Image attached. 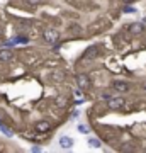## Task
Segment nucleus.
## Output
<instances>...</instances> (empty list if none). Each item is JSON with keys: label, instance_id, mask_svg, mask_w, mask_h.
<instances>
[{"label": "nucleus", "instance_id": "8", "mask_svg": "<svg viewBox=\"0 0 146 153\" xmlns=\"http://www.w3.org/2000/svg\"><path fill=\"white\" fill-rule=\"evenodd\" d=\"M36 129H38L39 133H46L49 129V123H46V121H39V123H36Z\"/></svg>", "mask_w": 146, "mask_h": 153}, {"label": "nucleus", "instance_id": "4", "mask_svg": "<svg viewBox=\"0 0 146 153\" xmlns=\"http://www.w3.org/2000/svg\"><path fill=\"white\" fill-rule=\"evenodd\" d=\"M126 100L122 97H116V99H110L109 100V107L110 109H121V107H124Z\"/></svg>", "mask_w": 146, "mask_h": 153}, {"label": "nucleus", "instance_id": "12", "mask_svg": "<svg viewBox=\"0 0 146 153\" xmlns=\"http://www.w3.org/2000/svg\"><path fill=\"white\" fill-rule=\"evenodd\" d=\"M39 2H41V0H27V4H29V5H38Z\"/></svg>", "mask_w": 146, "mask_h": 153}, {"label": "nucleus", "instance_id": "9", "mask_svg": "<svg viewBox=\"0 0 146 153\" xmlns=\"http://www.w3.org/2000/svg\"><path fill=\"white\" fill-rule=\"evenodd\" d=\"M143 31V24H131L129 26V33L133 34H139Z\"/></svg>", "mask_w": 146, "mask_h": 153}, {"label": "nucleus", "instance_id": "11", "mask_svg": "<svg viewBox=\"0 0 146 153\" xmlns=\"http://www.w3.org/2000/svg\"><path fill=\"white\" fill-rule=\"evenodd\" d=\"M78 131H80L82 134H87V133H88V129H87L85 126H78Z\"/></svg>", "mask_w": 146, "mask_h": 153}, {"label": "nucleus", "instance_id": "5", "mask_svg": "<svg viewBox=\"0 0 146 153\" xmlns=\"http://www.w3.org/2000/svg\"><path fill=\"white\" fill-rule=\"evenodd\" d=\"M112 88L117 90V92H127V90H129V85H127L126 82H122V80H114Z\"/></svg>", "mask_w": 146, "mask_h": 153}, {"label": "nucleus", "instance_id": "1", "mask_svg": "<svg viewBox=\"0 0 146 153\" xmlns=\"http://www.w3.org/2000/svg\"><path fill=\"white\" fill-rule=\"evenodd\" d=\"M99 55H100V48H99V46H90V48H87L85 53L82 55V61L90 63V61H93L95 58H99Z\"/></svg>", "mask_w": 146, "mask_h": 153}, {"label": "nucleus", "instance_id": "2", "mask_svg": "<svg viewBox=\"0 0 146 153\" xmlns=\"http://www.w3.org/2000/svg\"><path fill=\"white\" fill-rule=\"evenodd\" d=\"M43 38H44V41H46V43L54 44L58 39H60V33H58L56 29H53V27H48V29H44Z\"/></svg>", "mask_w": 146, "mask_h": 153}, {"label": "nucleus", "instance_id": "6", "mask_svg": "<svg viewBox=\"0 0 146 153\" xmlns=\"http://www.w3.org/2000/svg\"><path fill=\"white\" fill-rule=\"evenodd\" d=\"M14 60V53L10 49H2L0 51V61L2 63H7V61H12Z\"/></svg>", "mask_w": 146, "mask_h": 153}, {"label": "nucleus", "instance_id": "10", "mask_svg": "<svg viewBox=\"0 0 146 153\" xmlns=\"http://www.w3.org/2000/svg\"><path fill=\"white\" fill-rule=\"evenodd\" d=\"M88 143H90V146H92V148H100V141H99L97 138H90Z\"/></svg>", "mask_w": 146, "mask_h": 153}, {"label": "nucleus", "instance_id": "13", "mask_svg": "<svg viewBox=\"0 0 146 153\" xmlns=\"http://www.w3.org/2000/svg\"><path fill=\"white\" fill-rule=\"evenodd\" d=\"M124 2H134V0H124Z\"/></svg>", "mask_w": 146, "mask_h": 153}, {"label": "nucleus", "instance_id": "7", "mask_svg": "<svg viewBox=\"0 0 146 153\" xmlns=\"http://www.w3.org/2000/svg\"><path fill=\"white\" fill-rule=\"evenodd\" d=\"M73 143H75V141H73L70 136H61V138H60V146L65 148V150L71 148V146H73Z\"/></svg>", "mask_w": 146, "mask_h": 153}, {"label": "nucleus", "instance_id": "3", "mask_svg": "<svg viewBox=\"0 0 146 153\" xmlns=\"http://www.w3.org/2000/svg\"><path fill=\"white\" fill-rule=\"evenodd\" d=\"M76 82H78V87L82 90H87V88L90 87V80H88V76L80 73V75H76Z\"/></svg>", "mask_w": 146, "mask_h": 153}]
</instances>
